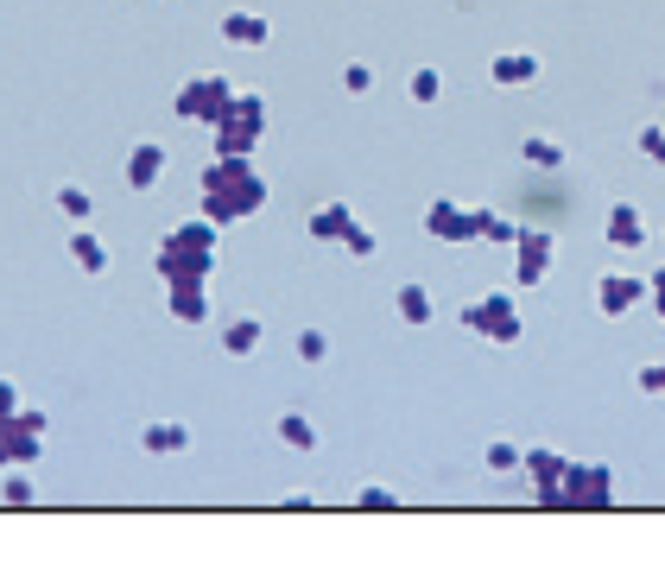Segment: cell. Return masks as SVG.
<instances>
[{
    "instance_id": "cell-1",
    "label": "cell",
    "mask_w": 665,
    "mask_h": 564,
    "mask_svg": "<svg viewBox=\"0 0 665 564\" xmlns=\"http://www.w3.org/2000/svg\"><path fill=\"white\" fill-rule=\"evenodd\" d=\"M260 203H266V178L254 172V152H216L203 165V216L216 228L260 216Z\"/></svg>"
},
{
    "instance_id": "cell-2",
    "label": "cell",
    "mask_w": 665,
    "mask_h": 564,
    "mask_svg": "<svg viewBox=\"0 0 665 564\" xmlns=\"http://www.w3.org/2000/svg\"><path fill=\"white\" fill-rule=\"evenodd\" d=\"M216 273V223L197 210L159 241V279H210Z\"/></svg>"
},
{
    "instance_id": "cell-3",
    "label": "cell",
    "mask_w": 665,
    "mask_h": 564,
    "mask_svg": "<svg viewBox=\"0 0 665 564\" xmlns=\"http://www.w3.org/2000/svg\"><path fill=\"white\" fill-rule=\"evenodd\" d=\"M463 330L469 337H488L494 349H514L526 337V324H519V304L507 292H481V299L463 304Z\"/></svg>"
},
{
    "instance_id": "cell-4",
    "label": "cell",
    "mask_w": 665,
    "mask_h": 564,
    "mask_svg": "<svg viewBox=\"0 0 665 564\" xmlns=\"http://www.w3.org/2000/svg\"><path fill=\"white\" fill-rule=\"evenodd\" d=\"M210 134H216V152H254L260 134H266V96L260 89H235V109L222 114Z\"/></svg>"
},
{
    "instance_id": "cell-5",
    "label": "cell",
    "mask_w": 665,
    "mask_h": 564,
    "mask_svg": "<svg viewBox=\"0 0 665 564\" xmlns=\"http://www.w3.org/2000/svg\"><path fill=\"white\" fill-rule=\"evenodd\" d=\"M45 431H51V418H45V406H13V413H0V451H7V463H38V451H45Z\"/></svg>"
},
{
    "instance_id": "cell-6",
    "label": "cell",
    "mask_w": 665,
    "mask_h": 564,
    "mask_svg": "<svg viewBox=\"0 0 665 564\" xmlns=\"http://www.w3.org/2000/svg\"><path fill=\"white\" fill-rule=\"evenodd\" d=\"M228 109H235V83L228 76H190L185 89H178V102H172V114L197 121V127H216Z\"/></svg>"
},
{
    "instance_id": "cell-7",
    "label": "cell",
    "mask_w": 665,
    "mask_h": 564,
    "mask_svg": "<svg viewBox=\"0 0 665 564\" xmlns=\"http://www.w3.org/2000/svg\"><path fill=\"white\" fill-rule=\"evenodd\" d=\"M564 507H570V514L615 507V469H608V463H570V469H564Z\"/></svg>"
},
{
    "instance_id": "cell-8",
    "label": "cell",
    "mask_w": 665,
    "mask_h": 564,
    "mask_svg": "<svg viewBox=\"0 0 665 564\" xmlns=\"http://www.w3.org/2000/svg\"><path fill=\"white\" fill-rule=\"evenodd\" d=\"M552 261H557V241H552V235H539V228H519V241H514V286H519V292L545 286Z\"/></svg>"
},
{
    "instance_id": "cell-9",
    "label": "cell",
    "mask_w": 665,
    "mask_h": 564,
    "mask_svg": "<svg viewBox=\"0 0 665 564\" xmlns=\"http://www.w3.org/2000/svg\"><path fill=\"white\" fill-rule=\"evenodd\" d=\"M425 235L443 241V248H476V241H481L476 210H463V203H450V197H438V203L425 210Z\"/></svg>"
},
{
    "instance_id": "cell-10",
    "label": "cell",
    "mask_w": 665,
    "mask_h": 564,
    "mask_svg": "<svg viewBox=\"0 0 665 564\" xmlns=\"http://www.w3.org/2000/svg\"><path fill=\"white\" fill-rule=\"evenodd\" d=\"M640 299H653V286L633 279V273H602V279H595V311H602V317H628Z\"/></svg>"
},
{
    "instance_id": "cell-11",
    "label": "cell",
    "mask_w": 665,
    "mask_h": 564,
    "mask_svg": "<svg viewBox=\"0 0 665 564\" xmlns=\"http://www.w3.org/2000/svg\"><path fill=\"white\" fill-rule=\"evenodd\" d=\"M564 469H570L564 451H526V476L539 482V507H564Z\"/></svg>"
},
{
    "instance_id": "cell-12",
    "label": "cell",
    "mask_w": 665,
    "mask_h": 564,
    "mask_svg": "<svg viewBox=\"0 0 665 564\" xmlns=\"http://www.w3.org/2000/svg\"><path fill=\"white\" fill-rule=\"evenodd\" d=\"M210 279H165V292H172V317L178 324H210V292H203Z\"/></svg>"
},
{
    "instance_id": "cell-13",
    "label": "cell",
    "mask_w": 665,
    "mask_h": 564,
    "mask_svg": "<svg viewBox=\"0 0 665 564\" xmlns=\"http://www.w3.org/2000/svg\"><path fill=\"white\" fill-rule=\"evenodd\" d=\"M349 228H355V210H349L342 197H330V203H317V210H311L304 235H311V241H349Z\"/></svg>"
},
{
    "instance_id": "cell-14",
    "label": "cell",
    "mask_w": 665,
    "mask_h": 564,
    "mask_svg": "<svg viewBox=\"0 0 665 564\" xmlns=\"http://www.w3.org/2000/svg\"><path fill=\"white\" fill-rule=\"evenodd\" d=\"M121 178H127V185H134V190H152V185H159V178H165V147H159V140H140V147L127 152V165H121Z\"/></svg>"
},
{
    "instance_id": "cell-15",
    "label": "cell",
    "mask_w": 665,
    "mask_h": 564,
    "mask_svg": "<svg viewBox=\"0 0 665 564\" xmlns=\"http://www.w3.org/2000/svg\"><path fill=\"white\" fill-rule=\"evenodd\" d=\"M140 451H152V456L190 451V425L185 418H152V425H140Z\"/></svg>"
},
{
    "instance_id": "cell-16",
    "label": "cell",
    "mask_w": 665,
    "mask_h": 564,
    "mask_svg": "<svg viewBox=\"0 0 665 564\" xmlns=\"http://www.w3.org/2000/svg\"><path fill=\"white\" fill-rule=\"evenodd\" d=\"M602 235H608V248L633 254V248H647V216H640L633 203H615V210H608V228H602Z\"/></svg>"
},
{
    "instance_id": "cell-17",
    "label": "cell",
    "mask_w": 665,
    "mask_h": 564,
    "mask_svg": "<svg viewBox=\"0 0 665 564\" xmlns=\"http://www.w3.org/2000/svg\"><path fill=\"white\" fill-rule=\"evenodd\" d=\"M393 311H400V324H412V330H425V324L438 317V304H431V292H425L418 279H412V286H400V292H393Z\"/></svg>"
},
{
    "instance_id": "cell-18",
    "label": "cell",
    "mask_w": 665,
    "mask_h": 564,
    "mask_svg": "<svg viewBox=\"0 0 665 564\" xmlns=\"http://www.w3.org/2000/svg\"><path fill=\"white\" fill-rule=\"evenodd\" d=\"M494 83H501V89L539 83V58H532V51H501V58H494Z\"/></svg>"
},
{
    "instance_id": "cell-19",
    "label": "cell",
    "mask_w": 665,
    "mask_h": 564,
    "mask_svg": "<svg viewBox=\"0 0 665 564\" xmlns=\"http://www.w3.org/2000/svg\"><path fill=\"white\" fill-rule=\"evenodd\" d=\"M71 261H76V273H89V279H96V273H109V241H96V235H89V228H76L71 235Z\"/></svg>"
},
{
    "instance_id": "cell-20",
    "label": "cell",
    "mask_w": 665,
    "mask_h": 564,
    "mask_svg": "<svg viewBox=\"0 0 665 564\" xmlns=\"http://www.w3.org/2000/svg\"><path fill=\"white\" fill-rule=\"evenodd\" d=\"M260 337H266V324H260V317H228V324H222V349H228L235 362H241V355H254Z\"/></svg>"
},
{
    "instance_id": "cell-21",
    "label": "cell",
    "mask_w": 665,
    "mask_h": 564,
    "mask_svg": "<svg viewBox=\"0 0 665 564\" xmlns=\"http://www.w3.org/2000/svg\"><path fill=\"white\" fill-rule=\"evenodd\" d=\"M273 26L260 13H222V45H266Z\"/></svg>"
},
{
    "instance_id": "cell-22",
    "label": "cell",
    "mask_w": 665,
    "mask_h": 564,
    "mask_svg": "<svg viewBox=\"0 0 665 564\" xmlns=\"http://www.w3.org/2000/svg\"><path fill=\"white\" fill-rule=\"evenodd\" d=\"M273 431H279V444H286V451H317V425H311L304 413H279Z\"/></svg>"
},
{
    "instance_id": "cell-23",
    "label": "cell",
    "mask_w": 665,
    "mask_h": 564,
    "mask_svg": "<svg viewBox=\"0 0 665 564\" xmlns=\"http://www.w3.org/2000/svg\"><path fill=\"white\" fill-rule=\"evenodd\" d=\"M0 501H7V507H38V482L26 476V469H20V463L0 476Z\"/></svg>"
},
{
    "instance_id": "cell-24",
    "label": "cell",
    "mask_w": 665,
    "mask_h": 564,
    "mask_svg": "<svg viewBox=\"0 0 665 564\" xmlns=\"http://www.w3.org/2000/svg\"><path fill=\"white\" fill-rule=\"evenodd\" d=\"M519 159H526V165H545V172H557V165H564V147H557L552 134H532V140H519Z\"/></svg>"
},
{
    "instance_id": "cell-25",
    "label": "cell",
    "mask_w": 665,
    "mask_h": 564,
    "mask_svg": "<svg viewBox=\"0 0 665 564\" xmlns=\"http://www.w3.org/2000/svg\"><path fill=\"white\" fill-rule=\"evenodd\" d=\"M406 89H412V102H425V109H431V102H443V71H438V64H418Z\"/></svg>"
},
{
    "instance_id": "cell-26",
    "label": "cell",
    "mask_w": 665,
    "mask_h": 564,
    "mask_svg": "<svg viewBox=\"0 0 665 564\" xmlns=\"http://www.w3.org/2000/svg\"><path fill=\"white\" fill-rule=\"evenodd\" d=\"M476 228H481V241H494V248H514L519 241V228L501 216V210H476Z\"/></svg>"
},
{
    "instance_id": "cell-27",
    "label": "cell",
    "mask_w": 665,
    "mask_h": 564,
    "mask_svg": "<svg viewBox=\"0 0 665 564\" xmlns=\"http://www.w3.org/2000/svg\"><path fill=\"white\" fill-rule=\"evenodd\" d=\"M481 463H488L494 476H514V469H526V451H519V444H507V438H494V444L481 451Z\"/></svg>"
},
{
    "instance_id": "cell-28",
    "label": "cell",
    "mask_w": 665,
    "mask_h": 564,
    "mask_svg": "<svg viewBox=\"0 0 665 564\" xmlns=\"http://www.w3.org/2000/svg\"><path fill=\"white\" fill-rule=\"evenodd\" d=\"M58 210H64L71 223H89V216H96V197L83 185H58Z\"/></svg>"
},
{
    "instance_id": "cell-29",
    "label": "cell",
    "mask_w": 665,
    "mask_h": 564,
    "mask_svg": "<svg viewBox=\"0 0 665 564\" xmlns=\"http://www.w3.org/2000/svg\"><path fill=\"white\" fill-rule=\"evenodd\" d=\"M298 362H304V368L330 362V330H317V324H311V330H298Z\"/></svg>"
},
{
    "instance_id": "cell-30",
    "label": "cell",
    "mask_w": 665,
    "mask_h": 564,
    "mask_svg": "<svg viewBox=\"0 0 665 564\" xmlns=\"http://www.w3.org/2000/svg\"><path fill=\"white\" fill-rule=\"evenodd\" d=\"M355 507H362V514H393V507H400V489H387V482H368V489L355 494Z\"/></svg>"
},
{
    "instance_id": "cell-31",
    "label": "cell",
    "mask_w": 665,
    "mask_h": 564,
    "mask_svg": "<svg viewBox=\"0 0 665 564\" xmlns=\"http://www.w3.org/2000/svg\"><path fill=\"white\" fill-rule=\"evenodd\" d=\"M633 387H640L647 400H665V362H640V375H633Z\"/></svg>"
},
{
    "instance_id": "cell-32",
    "label": "cell",
    "mask_w": 665,
    "mask_h": 564,
    "mask_svg": "<svg viewBox=\"0 0 665 564\" xmlns=\"http://www.w3.org/2000/svg\"><path fill=\"white\" fill-rule=\"evenodd\" d=\"M342 89H349V96H368V89H374V64H362V58H355V64H342Z\"/></svg>"
},
{
    "instance_id": "cell-33",
    "label": "cell",
    "mask_w": 665,
    "mask_h": 564,
    "mask_svg": "<svg viewBox=\"0 0 665 564\" xmlns=\"http://www.w3.org/2000/svg\"><path fill=\"white\" fill-rule=\"evenodd\" d=\"M374 248H380V241H374V228H362V223L349 228V241H342V254H355V261H368Z\"/></svg>"
},
{
    "instance_id": "cell-34",
    "label": "cell",
    "mask_w": 665,
    "mask_h": 564,
    "mask_svg": "<svg viewBox=\"0 0 665 564\" xmlns=\"http://www.w3.org/2000/svg\"><path fill=\"white\" fill-rule=\"evenodd\" d=\"M633 147L647 152L653 165H665V127H640V140H633Z\"/></svg>"
},
{
    "instance_id": "cell-35",
    "label": "cell",
    "mask_w": 665,
    "mask_h": 564,
    "mask_svg": "<svg viewBox=\"0 0 665 564\" xmlns=\"http://www.w3.org/2000/svg\"><path fill=\"white\" fill-rule=\"evenodd\" d=\"M647 286H653V311H660V324H665V266L647 273Z\"/></svg>"
},
{
    "instance_id": "cell-36",
    "label": "cell",
    "mask_w": 665,
    "mask_h": 564,
    "mask_svg": "<svg viewBox=\"0 0 665 564\" xmlns=\"http://www.w3.org/2000/svg\"><path fill=\"white\" fill-rule=\"evenodd\" d=\"M286 507H292V514H311V507H317V494H311V489H292V494H286Z\"/></svg>"
},
{
    "instance_id": "cell-37",
    "label": "cell",
    "mask_w": 665,
    "mask_h": 564,
    "mask_svg": "<svg viewBox=\"0 0 665 564\" xmlns=\"http://www.w3.org/2000/svg\"><path fill=\"white\" fill-rule=\"evenodd\" d=\"M13 406H20V387H13V380H0V413H13Z\"/></svg>"
},
{
    "instance_id": "cell-38",
    "label": "cell",
    "mask_w": 665,
    "mask_h": 564,
    "mask_svg": "<svg viewBox=\"0 0 665 564\" xmlns=\"http://www.w3.org/2000/svg\"><path fill=\"white\" fill-rule=\"evenodd\" d=\"M7 469H13V463H7V451H0V476H7Z\"/></svg>"
}]
</instances>
